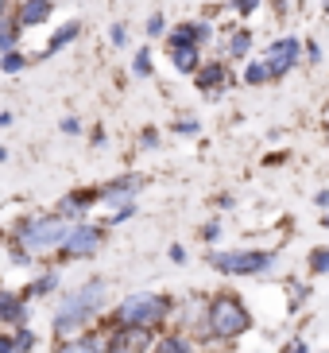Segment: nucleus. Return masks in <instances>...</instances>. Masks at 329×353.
I'll use <instances>...</instances> for the list:
<instances>
[{
  "label": "nucleus",
  "mask_w": 329,
  "mask_h": 353,
  "mask_svg": "<svg viewBox=\"0 0 329 353\" xmlns=\"http://www.w3.org/2000/svg\"><path fill=\"white\" fill-rule=\"evenodd\" d=\"M105 307V280H89L82 288H74L66 299L59 303V311H54V334L59 338H78V334L89 326Z\"/></svg>",
  "instance_id": "nucleus-1"
},
{
  "label": "nucleus",
  "mask_w": 329,
  "mask_h": 353,
  "mask_svg": "<svg viewBox=\"0 0 329 353\" xmlns=\"http://www.w3.org/2000/svg\"><path fill=\"white\" fill-rule=\"evenodd\" d=\"M248 326H252V314H248L244 299H237L233 291H217L202 307V334L213 338V342H233Z\"/></svg>",
  "instance_id": "nucleus-2"
},
{
  "label": "nucleus",
  "mask_w": 329,
  "mask_h": 353,
  "mask_svg": "<svg viewBox=\"0 0 329 353\" xmlns=\"http://www.w3.org/2000/svg\"><path fill=\"white\" fill-rule=\"evenodd\" d=\"M167 319H171V299L159 291H132L113 311L116 326H140V330H159Z\"/></svg>",
  "instance_id": "nucleus-3"
},
{
  "label": "nucleus",
  "mask_w": 329,
  "mask_h": 353,
  "mask_svg": "<svg viewBox=\"0 0 329 353\" xmlns=\"http://www.w3.org/2000/svg\"><path fill=\"white\" fill-rule=\"evenodd\" d=\"M74 221L59 218V214H43V218H28L16 225V245H23L28 252H51L62 249L66 237H70Z\"/></svg>",
  "instance_id": "nucleus-4"
},
{
  "label": "nucleus",
  "mask_w": 329,
  "mask_h": 353,
  "mask_svg": "<svg viewBox=\"0 0 329 353\" xmlns=\"http://www.w3.org/2000/svg\"><path fill=\"white\" fill-rule=\"evenodd\" d=\"M206 264L221 276H264L275 268V252L268 249H213L206 252Z\"/></svg>",
  "instance_id": "nucleus-5"
},
{
  "label": "nucleus",
  "mask_w": 329,
  "mask_h": 353,
  "mask_svg": "<svg viewBox=\"0 0 329 353\" xmlns=\"http://www.w3.org/2000/svg\"><path fill=\"white\" fill-rule=\"evenodd\" d=\"M259 59L268 63L271 82H279V78H287L295 66H302V39H299V35H275V39L264 47Z\"/></svg>",
  "instance_id": "nucleus-6"
},
{
  "label": "nucleus",
  "mask_w": 329,
  "mask_h": 353,
  "mask_svg": "<svg viewBox=\"0 0 329 353\" xmlns=\"http://www.w3.org/2000/svg\"><path fill=\"white\" fill-rule=\"evenodd\" d=\"M105 245V229L93 225V221H74L70 225V237H66V245H62V256L66 260H89L97 256Z\"/></svg>",
  "instance_id": "nucleus-7"
},
{
  "label": "nucleus",
  "mask_w": 329,
  "mask_h": 353,
  "mask_svg": "<svg viewBox=\"0 0 329 353\" xmlns=\"http://www.w3.org/2000/svg\"><path fill=\"white\" fill-rule=\"evenodd\" d=\"M233 82H237V74H233V66H229L225 59H209V63H202V70L194 74L198 94L209 97V101H217V97L225 94Z\"/></svg>",
  "instance_id": "nucleus-8"
},
{
  "label": "nucleus",
  "mask_w": 329,
  "mask_h": 353,
  "mask_svg": "<svg viewBox=\"0 0 329 353\" xmlns=\"http://www.w3.org/2000/svg\"><path fill=\"white\" fill-rule=\"evenodd\" d=\"M151 345V330H140V326H116L105 338V353H144Z\"/></svg>",
  "instance_id": "nucleus-9"
},
{
  "label": "nucleus",
  "mask_w": 329,
  "mask_h": 353,
  "mask_svg": "<svg viewBox=\"0 0 329 353\" xmlns=\"http://www.w3.org/2000/svg\"><path fill=\"white\" fill-rule=\"evenodd\" d=\"M144 183H147L144 175H136V171H128V175L113 179V183H105V187H101V202H105L109 210L128 206V202H136V194L144 190Z\"/></svg>",
  "instance_id": "nucleus-10"
},
{
  "label": "nucleus",
  "mask_w": 329,
  "mask_h": 353,
  "mask_svg": "<svg viewBox=\"0 0 329 353\" xmlns=\"http://www.w3.org/2000/svg\"><path fill=\"white\" fill-rule=\"evenodd\" d=\"M213 39V23L209 20H178L171 32L163 35L167 47H178V43H194V47H206Z\"/></svg>",
  "instance_id": "nucleus-11"
},
{
  "label": "nucleus",
  "mask_w": 329,
  "mask_h": 353,
  "mask_svg": "<svg viewBox=\"0 0 329 353\" xmlns=\"http://www.w3.org/2000/svg\"><path fill=\"white\" fill-rule=\"evenodd\" d=\"M12 16H16V23H20L23 32H28V28H43V23L54 16V0H20V4L12 8Z\"/></svg>",
  "instance_id": "nucleus-12"
},
{
  "label": "nucleus",
  "mask_w": 329,
  "mask_h": 353,
  "mask_svg": "<svg viewBox=\"0 0 329 353\" xmlns=\"http://www.w3.org/2000/svg\"><path fill=\"white\" fill-rule=\"evenodd\" d=\"M167 59H171V66H175V74H186V78H194L198 70H202V47H194V43H178V47H167Z\"/></svg>",
  "instance_id": "nucleus-13"
},
{
  "label": "nucleus",
  "mask_w": 329,
  "mask_h": 353,
  "mask_svg": "<svg viewBox=\"0 0 329 353\" xmlns=\"http://www.w3.org/2000/svg\"><path fill=\"white\" fill-rule=\"evenodd\" d=\"M78 35H82V20H66V23H62V28H54V32H51V39L43 43L39 59H51V54L66 51L70 43H78Z\"/></svg>",
  "instance_id": "nucleus-14"
},
{
  "label": "nucleus",
  "mask_w": 329,
  "mask_h": 353,
  "mask_svg": "<svg viewBox=\"0 0 329 353\" xmlns=\"http://www.w3.org/2000/svg\"><path fill=\"white\" fill-rule=\"evenodd\" d=\"M0 322L28 326V303H23L16 291H4V288H0Z\"/></svg>",
  "instance_id": "nucleus-15"
},
{
  "label": "nucleus",
  "mask_w": 329,
  "mask_h": 353,
  "mask_svg": "<svg viewBox=\"0 0 329 353\" xmlns=\"http://www.w3.org/2000/svg\"><path fill=\"white\" fill-rule=\"evenodd\" d=\"M252 47H256V35L248 32V28H233V32L225 35V51H229V59H237V63H244L248 54H252Z\"/></svg>",
  "instance_id": "nucleus-16"
},
{
  "label": "nucleus",
  "mask_w": 329,
  "mask_h": 353,
  "mask_svg": "<svg viewBox=\"0 0 329 353\" xmlns=\"http://www.w3.org/2000/svg\"><path fill=\"white\" fill-rule=\"evenodd\" d=\"M105 342H97L93 334H78V338H66L54 353H101Z\"/></svg>",
  "instance_id": "nucleus-17"
},
{
  "label": "nucleus",
  "mask_w": 329,
  "mask_h": 353,
  "mask_svg": "<svg viewBox=\"0 0 329 353\" xmlns=\"http://www.w3.org/2000/svg\"><path fill=\"white\" fill-rule=\"evenodd\" d=\"M240 82H244V85H268V82H271L268 63H264V59H244V70H240Z\"/></svg>",
  "instance_id": "nucleus-18"
},
{
  "label": "nucleus",
  "mask_w": 329,
  "mask_h": 353,
  "mask_svg": "<svg viewBox=\"0 0 329 353\" xmlns=\"http://www.w3.org/2000/svg\"><path fill=\"white\" fill-rule=\"evenodd\" d=\"M20 23H16V16H4L0 20V54H8V51H16L20 47Z\"/></svg>",
  "instance_id": "nucleus-19"
},
{
  "label": "nucleus",
  "mask_w": 329,
  "mask_h": 353,
  "mask_svg": "<svg viewBox=\"0 0 329 353\" xmlns=\"http://www.w3.org/2000/svg\"><path fill=\"white\" fill-rule=\"evenodd\" d=\"M151 353H194V345H190L186 334H167V338H159L151 345Z\"/></svg>",
  "instance_id": "nucleus-20"
},
{
  "label": "nucleus",
  "mask_w": 329,
  "mask_h": 353,
  "mask_svg": "<svg viewBox=\"0 0 329 353\" xmlns=\"http://www.w3.org/2000/svg\"><path fill=\"white\" fill-rule=\"evenodd\" d=\"M31 66V59L16 47V51H8V54H0V74H20V70H28Z\"/></svg>",
  "instance_id": "nucleus-21"
},
{
  "label": "nucleus",
  "mask_w": 329,
  "mask_h": 353,
  "mask_svg": "<svg viewBox=\"0 0 329 353\" xmlns=\"http://www.w3.org/2000/svg\"><path fill=\"white\" fill-rule=\"evenodd\" d=\"M132 74H136V78H151V74H155L151 47H140V51L132 54Z\"/></svg>",
  "instance_id": "nucleus-22"
},
{
  "label": "nucleus",
  "mask_w": 329,
  "mask_h": 353,
  "mask_svg": "<svg viewBox=\"0 0 329 353\" xmlns=\"http://www.w3.org/2000/svg\"><path fill=\"white\" fill-rule=\"evenodd\" d=\"M144 32H147V39H163V35L171 32V23H167L163 12H151V16H147V23H144Z\"/></svg>",
  "instance_id": "nucleus-23"
},
{
  "label": "nucleus",
  "mask_w": 329,
  "mask_h": 353,
  "mask_svg": "<svg viewBox=\"0 0 329 353\" xmlns=\"http://www.w3.org/2000/svg\"><path fill=\"white\" fill-rule=\"evenodd\" d=\"M54 288H59V272H43V276H39L35 283H31L28 291L35 295V299H43V295H51Z\"/></svg>",
  "instance_id": "nucleus-24"
},
{
  "label": "nucleus",
  "mask_w": 329,
  "mask_h": 353,
  "mask_svg": "<svg viewBox=\"0 0 329 353\" xmlns=\"http://www.w3.org/2000/svg\"><path fill=\"white\" fill-rule=\"evenodd\" d=\"M306 268H310V276H326L329 272V249H310Z\"/></svg>",
  "instance_id": "nucleus-25"
},
{
  "label": "nucleus",
  "mask_w": 329,
  "mask_h": 353,
  "mask_svg": "<svg viewBox=\"0 0 329 353\" xmlns=\"http://www.w3.org/2000/svg\"><path fill=\"white\" fill-rule=\"evenodd\" d=\"M259 4H264V0H229V8L237 12V16H244V20H248V16H256Z\"/></svg>",
  "instance_id": "nucleus-26"
},
{
  "label": "nucleus",
  "mask_w": 329,
  "mask_h": 353,
  "mask_svg": "<svg viewBox=\"0 0 329 353\" xmlns=\"http://www.w3.org/2000/svg\"><path fill=\"white\" fill-rule=\"evenodd\" d=\"M35 350V334L28 330V326H20V330H16V353H31Z\"/></svg>",
  "instance_id": "nucleus-27"
},
{
  "label": "nucleus",
  "mask_w": 329,
  "mask_h": 353,
  "mask_svg": "<svg viewBox=\"0 0 329 353\" xmlns=\"http://www.w3.org/2000/svg\"><path fill=\"white\" fill-rule=\"evenodd\" d=\"M109 43H113V47H124V43H128V23H109Z\"/></svg>",
  "instance_id": "nucleus-28"
},
{
  "label": "nucleus",
  "mask_w": 329,
  "mask_h": 353,
  "mask_svg": "<svg viewBox=\"0 0 329 353\" xmlns=\"http://www.w3.org/2000/svg\"><path fill=\"white\" fill-rule=\"evenodd\" d=\"M132 214H136V202H128V206H116L113 214H109V225H124Z\"/></svg>",
  "instance_id": "nucleus-29"
},
{
  "label": "nucleus",
  "mask_w": 329,
  "mask_h": 353,
  "mask_svg": "<svg viewBox=\"0 0 329 353\" xmlns=\"http://www.w3.org/2000/svg\"><path fill=\"white\" fill-rule=\"evenodd\" d=\"M175 132L178 136H198V132H202V125H198L194 117H182V121H175Z\"/></svg>",
  "instance_id": "nucleus-30"
},
{
  "label": "nucleus",
  "mask_w": 329,
  "mask_h": 353,
  "mask_svg": "<svg viewBox=\"0 0 329 353\" xmlns=\"http://www.w3.org/2000/svg\"><path fill=\"white\" fill-rule=\"evenodd\" d=\"M302 54H306V63H310V66H321V47H318L314 39L302 43Z\"/></svg>",
  "instance_id": "nucleus-31"
},
{
  "label": "nucleus",
  "mask_w": 329,
  "mask_h": 353,
  "mask_svg": "<svg viewBox=\"0 0 329 353\" xmlns=\"http://www.w3.org/2000/svg\"><path fill=\"white\" fill-rule=\"evenodd\" d=\"M62 136H82V121L78 117H62Z\"/></svg>",
  "instance_id": "nucleus-32"
},
{
  "label": "nucleus",
  "mask_w": 329,
  "mask_h": 353,
  "mask_svg": "<svg viewBox=\"0 0 329 353\" xmlns=\"http://www.w3.org/2000/svg\"><path fill=\"white\" fill-rule=\"evenodd\" d=\"M217 237H221V221H209V225H202V241H209V245H213Z\"/></svg>",
  "instance_id": "nucleus-33"
},
{
  "label": "nucleus",
  "mask_w": 329,
  "mask_h": 353,
  "mask_svg": "<svg viewBox=\"0 0 329 353\" xmlns=\"http://www.w3.org/2000/svg\"><path fill=\"white\" fill-rule=\"evenodd\" d=\"M279 353H310V345L302 342V338H290V342L283 345V350H279Z\"/></svg>",
  "instance_id": "nucleus-34"
},
{
  "label": "nucleus",
  "mask_w": 329,
  "mask_h": 353,
  "mask_svg": "<svg viewBox=\"0 0 329 353\" xmlns=\"http://www.w3.org/2000/svg\"><path fill=\"white\" fill-rule=\"evenodd\" d=\"M140 144H144V148H159V132H155V128H144V132H140Z\"/></svg>",
  "instance_id": "nucleus-35"
},
{
  "label": "nucleus",
  "mask_w": 329,
  "mask_h": 353,
  "mask_svg": "<svg viewBox=\"0 0 329 353\" xmlns=\"http://www.w3.org/2000/svg\"><path fill=\"white\" fill-rule=\"evenodd\" d=\"M167 256L175 260V264H186V249H182V245H171V249H167Z\"/></svg>",
  "instance_id": "nucleus-36"
},
{
  "label": "nucleus",
  "mask_w": 329,
  "mask_h": 353,
  "mask_svg": "<svg viewBox=\"0 0 329 353\" xmlns=\"http://www.w3.org/2000/svg\"><path fill=\"white\" fill-rule=\"evenodd\" d=\"M89 140H93V148H105V144H109V132H105V128H93Z\"/></svg>",
  "instance_id": "nucleus-37"
},
{
  "label": "nucleus",
  "mask_w": 329,
  "mask_h": 353,
  "mask_svg": "<svg viewBox=\"0 0 329 353\" xmlns=\"http://www.w3.org/2000/svg\"><path fill=\"white\" fill-rule=\"evenodd\" d=\"M0 353H16V338H8V334H0Z\"/></svg>",
  "instance_id": "nucleus-38"
},
{
  "label": "nucleus",
  "mask_w": 329,
  "mask_h": 353,
  "mask_svg": "<svg viewBox=\"0 0 329 353\" xmlns=\"http://www.w3.org/2000/svg\"><path fill=\"white\" fill-rule=\"evenodd\" d=\"M314 202H318L321 210H329V190H318V194H314Z\"/></svg>",
  "instance_id": "nucleus-39"
},
{
  "label": "nucleus",
  "mask_w": 329,
  "mask_h": 353,
  "mask_svg": "<svg viewBox=\"0 0 329 353\" xmlns=\"http://www.w3.org/2000/svg\"><path fill=\"white\" fill-rule=\"evenodd\" d=\"M12 8H16L12 0H0V20H4V16H12Z\"/></svg>",
  "instance_id": "nucleus-40"
},
{
  "label": "nucleus",
  "mask_w": 329,
  "mask_h": 353,
  "mask_svg": "<svg viewBox=\"0 0 329 353\" xmlns=\"http://www.w3.org/2000/svg\"><path fill=\"white\" fill-rule=\"evenodd\" d=\"M8 125H12V113L4 109V113H0V128H8Z\"/></svg>",
  "instance_id": "nucleus-41"
},
{
  "label": "nucleus",
  "mask_w": 329,
  "mask_h": 353,
  "mask_svg": "<svg viewBox=\"0 0 329 353\" xmlns=\"http://www.w3.org/2000/svg\"><path fill=\"white\" fill-rule=\"evenodd\" d=\"M4 159H8V148H0V163H4Z\"/></svg>",
  "instance_id": "nucleus-42"
},
{
  "label": "nucleus",
  "mask_w": 329,
  "mask_h": 353,
  "mask_svg": "<svg viewBox=\"0 0 329 353\" xmlns=\"http://www.w3.org/2000/svg\"><path fill=\"white\" fill-rule=\"evenodd\" d=\"M321 229H329V210H326V218H321Z\"/></svg>",
  "instance_id": "nucleus-43"
},
{
  "label": "nucleus",
  "mask_w": 329,
  "mask_h": 353,
  "mask_svg": "<svg viewBox=\"0 0 329 353\" xmlns=\"http://www.w3.org/2000/svg\"><path fill=\"white\" fill-rule=\"evenodd\" d=\"M321 8H326V12H329V0H321Z\"/></svg>",
  "instance_id": "nucleus-44"
},
{
  "label": "nucleus",
  "mask_w": 329,
  "mask_h": 353,
  "mask_svg": "<svg viewBox=\"0 0 329 353\" xmlns=\"http://www.w3.org/2000/svg\"><path fill=\"white\" fill-rule=\"evenodd\" d=\"M101 353H105V350H101Z\"/></svg>",
  "instance_id": "nucleus-45"
}]
</instances>
